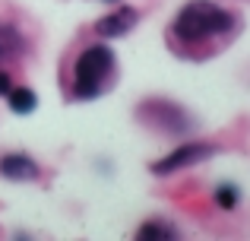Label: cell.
Listing matches in <instances>:
<instances>
[{
	"label": "cell",
	"mask_w": 250,
	"mask_h": 241,
	"mask_svg": "<svg viewBox=\"0 0 250 241\" xmlns=\"http://www.w3.org/2000/svg\"><path fill=\"white\" fill-rule=\"evenodd\" d=\"M25 51V38L16 25L10 22H0V64L10 61V57H19Z\"/></svg>",
	"instance_id": "7"
},
{
	"label": "cell",
	"mask_w": 250,
	"mask_h": 241,
	"mask_svg": "<svg viewBox=\"0 0 250 241\" xmlns=\"http://www.w3.org/2000/svg\"><path fill=\"white\" fill-rule=\"evenodd\" d=\"M234 25H238V16L231 10H225L222 3H215V0H190V3H184L177 10L171 32L184 44H203L209 38L234 32Z\"/></svg>",
	"instance_id": "1"
},
{
	"label": "cell",
	"mask_w": 250,
	"mask_h": 241,
	"mask_svg": "<svg viewBox=\"0 0 250 241\" xmlns=\"http://www.w3.org/2000/svg\"><path fill=\"white\" fill-rule=\"evenodd\" d=\"M136 238H146V241H171V238H177V229H174V225H168V222H146V225H140Z\"/></svg>",
	"instance_id": "9"
},
{
	"label": "cell",
	"mask_w": 250,
	"mask_h": 241,
	"mask_svg": "<svg viewBox=\"0 0 250 241\" xmlns=\"http://www.w3.org/2000/svg\"><path fill=\"white\" fill-rule=\"evenodd\" d=\"M136 22H140V10L121 3L117 10H111L108 16H102L95 22V35L98 38H121V35H127V32H133Z\"/></svg>",
	"instance_id": "5"
},
{
	"label": "cell",
	"mask_w": 250,
	"mask_h": 241,
	"mask_svg": "<svg viewBox=\"0 0 250 241\" xmlns=\"http://www.w3.org/2000/svg\"><path fill=\"white\" fill-rule=\"evenodd\" d=\"M13 89V83H10V73H3V70H0V95H6Z\"/></svg>",
	"instance_id": "11"
},
{
	"label": "cell",
	"mask_w": 250,
	"mask_h": 241,
	"mask_svg": "<svg viewBox=\"0 0 250 241\" xmlns=\"http://www.w3.org/2000/svg\"><path fill=\"white\" fill-rule=\"evenodd\" d=\"M0 175L6 181H35L42 175V168L25 153H6V155H0Z\"/></svg>",
	"instance_id": "6"
},
{
	"label": "cell",
	"mask_w": 250,
	"mask_h": 241,
	"mask_svg": "<svg viewBox=\"0 0 250 241\" xmlns=\"http://www.w3.org/2000/svg\"><path fill=\"white\" fill-rule=\"evenodd\" d=\"M136 118L143 124H149V127L162 130V133H187L190 127H193V118H190L187 111H184L177 102H168V99H146L136 105Z\"/></svg>",
	"instance_id": "3"
},
{
	"label": "cell",
	"mask_w": 250,
	"mask_h": 241,
	"mask_svg": "<svg viewBox=\"0 0 250 241\" xmlns=\"http://www.w3.org/2000/svg\"><path fill=\"white\" fill-rule=\"evenodd\" d=\"M212 200H215L219 210H234L238 200H241V191L234 184H219V187H215V194H212Z\"/></svg>",
	"instance_id": "10"
},
{
	"label": "cell",
	"mask_w": 250,
	"mask_h": 241,
	"mask_svg": "<svg viewBox=\"0 0 250 241\" xmlns=\"http://www.w3.org/2000/svg\"><path fill=\"white\" fill-rule=\"evenodd\" d=\"M215 153H219V149H215L212 143H184V146L171 149L168 155H162V159L152 162V175L168 178V175H174V172H184V168H190V165H200V162L212 159Z\"/></svg>",
	"instance_id": "4"
},
{
	"label": "cell",
	"mask_w": 250,
	"mask_h": 241,
	"mask_svg": "<svg viewBox=\"0 0 250 241\" xmlns=\"http://www.w3.org/2000/svg\"><path fill=\"white\" fill-rule=\"evenodd\" d=\"M6 102H10V111L19 114V118H25V114H32V111L38 108V95L32 92L29 86L10 89V92H6Z\"/></svg>",
	"instance_id": "8"
},
{
	"label": "cell",
	"mask_w": 250,
	"mask_h": 241,
	"mask_svg": "<svg viewBox=\"0 0 250 241\" xmlns=\"http://www.w3.org/2000/svg\"><path fill=\"white\" fill-rule=\"evenodd\" d=\"M117 67V57L108 44H92L80 54L73 70V99L92 102L108 89V80Z\"/></svg>",
	"instance_id": "2"
},
{
	"label": "cell",
	"mask_w": 250,
	"mask_h": 241,
	"mask_svg": "<svg viewBox=\"0 0 250 241\" xmlns=\"http://www.w3.org/2000/svg\"><path fill=\"white\" fill-rule=\"evenodd\" d=\"M108 3H121V0H108Z\"/></svg>",
	"instance_id": "12"
}]
</instances>
